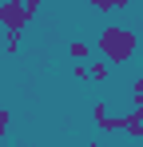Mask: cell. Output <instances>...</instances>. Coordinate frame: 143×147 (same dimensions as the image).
Segmentation results:
<instances>
[{"mask_svg":"<svg viewBox=\"0 0 143 147\" xmlns=\"http://www.w3.org/2000/svg\"><path fill=\"white\" fill-rule=\"evenodd\" d=\"M95 48H99V56H103L111 68H119V64H127V60L135 56L139 36H135V28H127V24H111V28H103V32H99Z\"/></svg>","mask_w":143,"mask_h":147,"instance_id":"obj_1","label":"cell"},{"mask_svg":"<svg viewBox=\"0 0 143 147\" xmlns=\"http://www.w3.org/2000/svg\"><path fill=\"white\" fill-rule=\"evenodd\" d=\"M32 24L28 12H24V0H0V28L4 32H24Z\"/></svg>","mask_w":143,"mask_h":147,"instance_id":"obj_2","label":"cell"},{"mask_svg":"<svg viewBox=\"0 0 143 147\" xmlns=\"http://www.w3.org/2000/svg\"><path fill=\"white\" fill-rule=\"evenodd\" d=\"M92 119H95L99 131H123V115H111L103 103H95V107H92Z\"/></svg>","mask_w":143,"mask_h":147,"instance_id":"obj_3","label":"cell"},{"mask_svg":"<svg viewBox=\"0 0 143 147\" xmlns=\"http://www.w3.org/2000/svg\"><path fill=\"white\" fill-rule=\"evenodd\" d=\"M123 131H127L131 139H143V115L139 111H127V115H123Z\"/></svg>","mask_w":143,"mask_h":147,"instance_id":"obj_4","label":"cell"},{"mask_svg":"<svg viewBox=\"0 0 143 147\" xmlns=\"http://www.w3.org/2000/svg\"><path fill=\"white\" fill-rule=\"evenodd\" d=\"M88 56H92V44L72 40V64H88Z\"/></svg>","mask_w":143,"mask_h":147,"instance_id":"obj_5","label":"cell"},{"mask_svg":"<svg viewBox=\"0 0 143 147\" xmlns=\"http://www.w3.org/2000/svg\"><path fill=\"white\" fill-rule=\"evenodd\" d=\"M88 76H92V80H99V84H103V80H107V76H111V64H107V60H95V64H88Z\"/></svg>","mask_w":143,"mask_h":147,"instance_id":"obj_6","label":"cell"},{"mask_svg":"<svg viewBox=\"0 0 143 147\" xmlns=\"http://www.w3.org/2000/svg\"><path fill=\"white\" fill-rule=\"evenodd\" d=\"M20 36H24V32H8V36H4V48H8V56H16V52H20Z\"/></svg>","mask_w":143,"mask_h":147,"instance_id":"obj_7","label":"cell"},{"mask_svg":"<svg viewBox=\"0 0 143 147\" xmlns=\"http://www.w3.org/2000/svg\"><path fill=\"white\" fill-rule=\"evenodd\" d=\"M8 123H12L8 119V107H0V139H8Z\"/></svg>","mask_w":143,"mask_h":147,"instance_id":"obj_8","label":"cell"},{"mask_svg":"<svg viewBox=\"0 0 143 147\" xmlns=\"http://www.w3.org/2000/svg\"><path fill=\"white\" fill-rule=\"evenodd\" d=\"M72 80H92L88 76V64H72Z\"/></svg>","mask_w":143,"mask_h":147,"instance_id":"obj_9","label":"cell"},{"mask_svg":"<svg viewBox=\"0 0 143 147\" xmlns=\"http://www.w3.org/2000/svg\"><path fill=\"white\" fill-rule=\"evenodd\" d=\"M131 99H143V76L131 80Z\"/></svg>","mask_w":143,"mask_h":147,"instance_id":"obj_10","label":"cell"},{"mask_svg":"<svg viewBox=\"0 0 143 147\" xmlns=\"http://www.w3.org/2000/svg\"><path fill=\"white\" fill-rule=\"evenodd\" d=\"M24 12H28V20H32V16L40 12V0H24Z\"/></svg>","mask_w":143,"mask_h":147,"instance_id":"obj_11","label":"cell"},{"mask_svg":"<svg viewBox=\"0 0 143 147\" xmlns=\"http://www.w3.org/2000/svg\"><path fill=\"white\" fill-rule=\"evenodd\" d=\"M4 36H8V32H4V28H0V48H4Z\"/></svg>","mask_w":143,"mask_h":147,"instance_id":"obj_12","label":"cell"},{"mask_svg":"<svg viewBox=\"0 0 143 147\" xmlns=\"http://www.w3.org/2000/svg\"><path fill=\"white\" fill-rule=\"evenodd\" d=\"M135 56H139V60H143V44H139V48H135Z\"/></svg>","mask_w":143,"mask_h":147,"instance_id":"obj_13","label":"cell"},{"mask_svg":"<svg viewBox=\"0 0 143 147\" xmlns=\"http://www.w3.org/2000/svg\"><path fill=\"white\" fill-rule=\"evenodd\" d=\"M88 147H107V143H99V139H95V143H88Z\"/></svg>","mask_w":143,"mask_h":147,"instance_id":"obj_14","label":"cell"},{"mask_svg":"<svg viewBox=\"0 0 143 147\" xmlns=\"http://www.w3.org/2000/svg\"><path fill=\"white\" fill-rule=\"evenodd\" d=\"M84 4H95V0H84Z\"/></svg>","mask_w":143,"mask_h":147,"instance_id":"obj_15","label":"cell"},{"mask_svg":"<svg viewBox=\"0 0 143 147\" xmlns=\"http://www.w3.org/2000/svg\"><path fill=\"white\" fill-rule=\"evenodd\" d=\"M0 147H4V139H0Z\"/></svg>","mask_w":143,"mask_h":147,"instance_id":"obj_16","label":"cell"},{"mask_svg":"<svg viewBox=\"0 0 143 147\" xmlns=\"http://www.w3.org/2000/svg\"><path fill=\"white\" fill-rule=\"evenodd\" d=\"M127 4H131V0H127Z\"/></svg>","mask_w":143,"mask_h":147,"instance_id":"obj_17","label":"cell"}]
</instances>
